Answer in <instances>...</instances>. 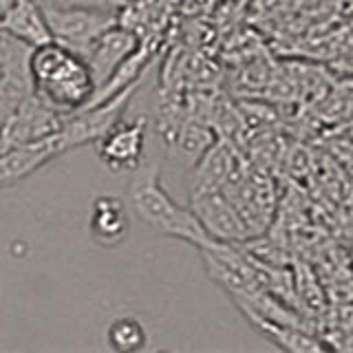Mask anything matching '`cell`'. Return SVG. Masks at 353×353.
Returning a JSON list of instances; mask_svg holds the SVG:
<instances>
[{"label": "cell", "mask_w": 353, "mask_h": 353, "mask_svg": "<svg viewBox=\"0 0 353 353\" xmlns=\"http://www.w3.org/2000/svg\"><path fill=\"white\" fill-rule=\"evenodd\" d=\"M29 75L33 95L62 115L84 108L95 93V77L84 55L71 51L58 40L31 47Z\"/></svg>", "instance_id": "1"}, {"label": "cell", "mask_w": 353, "mask_h": 353, "mask_svg": "<svg viewBox=\"0 0 353 353\" xmlns=\"http://www.w3.org/2000/svg\"><path fill=\"white\" fill-rule=\"evenodd\" d=\"M128 183V203L135 210L137 219L150 230L159 232L163 236L181 239L192 243L194 248H205L214 239L208 234L201 225L199 216L192 210L176 203L174 199L165 192L159 176V163H139L130 172Z\"/></svg>", "instance_id": "2"}, {"label": "cell", "mask_w": 353, "mask_h": 353, "mask_svg": "<svg viewBox=\"0 0 353 353\" xmlns=\"http://www.w3.org/2000/svg\"><path fill=\"white\" fill-rule=\"evenodd\" d=\"M139 84L128 86L126 91L117 93L115 97L106 99V102L84 106L71 115H64L62 126L53 132V139L58 143L60 154L69 152L77 146H86V143H97L110 128L117 126L124 119L126 108L132 95L137 93Z\"/></svg>", "instance_id": "3"}, {"label": "cell", "mask_w": 353, "mask_h": 353, "mask_svg": "<svg viewBox=\"0 0 353 353\" xmlns=\"http://www.w3.org/2000/svg\"><path fill=\"white\" fill-rule=\"evenodd\" d=\"M44 16L49 22L51 38L80 55H86L88 49L99 40V36L119 22L117 9L84 5L44 7Z\"/></svg>", "instance_id": "4"}, {"label": "cell", "mask_w": 353, "mask_h": 353, "mask_svg": "<svg viewBox=\"0 0 353 353\" xmlns=\"http://www.w3.org/2000/svg\"><path fill=\"white\" fill-rule=\"evenodd\" d=\"M62 113L31 93L0 121V150L51 137L62 126Z\"/></svg>", "instance_id": "5"}, {"label": "cell", "mask_w": 353, "mask_h": 353, "mask_svg": "<svg viewBox=\"0 0 353 353\" xmlns=\"http://www.w3.org/2000/svg\"><path fill=\"white\" fill-rule=\"evenodd\" d=\"M29 53V44L20 42L0 27V115L3 117L33 93Z\"/></svg>", "instance_id": "6"}, {"label": "cell", "mask_w": 353, "mask_h": 353, "mask_svg": "<svg viewBox=\"0 0 353 353\" xmlns=\"http://www.w3.org/2000/svg\"><path fill=\"white\" fill-rule=\"evenodd\" d=\"M146 117H137L132 121L121 119L117 126L110 128L97 141L99 159L113 172H132L141 163L143 152H146Z\"/></svg>", "instance_id": "7"}, {"label": "cell", "mask_w": 353, "mask_h": 353, "mask_svg": "<svg viewBox=\"0 0 353 353\" xmlns=\"http://www.w3.org/2000/svg\"><path fill=\"white\" fill-rule=\"evenodd\" d=\"M192 212L199 216L201 225L214 241H239L248 236V228L236 212L234 203L221 194L216 188L194 190Z\"/></svg>", "instance_id": "8"}, {"label": "cell", "mask_w": 353, "mask_h": 353, "mask_svg": "<svg viewBox=\"0 0 353 353\" xmlns=\"http://www.w3.org/2000/svg\"><path fill=\"white\" fill-rule=\"evenodd\" d=\"M58 154L60 150L53 135L40 141L20 143V146L0 150V190H7L11 185L25 181L27 176L36 174L42 165H47Z\"/></svg>", "instance_id": "9"}, {"label": "cell", "mask_w": 353, "mask_h": 353, "mask_svg": "<svg viewBox=\"0 0 353 353\" xmlns=\"http://www.w3.org/2000/svg\"><path fill=\"white\" fill-rule=\"evenodd\" d=\"M88 232L91 239L104 250H115L130 234V212L124 199L115 194L97 196L91 205L88 216Z\"/></svg>", "instance_id": "10"}, {"label": "cell", "mask_w": 353, "mask_h": 353, "mask_svg": "<svg viewBox=\"0 0 353 353\" xmlns=\"http://www.w3.org/2000/svg\"><path fill=\"white\" fill-rule=\"evenodd\" d=\"M137 47H139V42L135 38V33L126 27H121L119 22L115 27H110L106 33H102L99 40L84 55L88 69H91V73L95 77V88L102 82H106L117 66L124 62Z\"/></svg>", "instance_id": "11"}, {"label": "cell", "mask_w": 353, "mask_h": 353, "mask_svg": "<svg viewBox=\"0 0 353 353\" xmlns=\"http://www.w3.org/2000/svg\"><path fill=\"white\" fill-rule=\"evenodd\" d=\"M0 27L29 47H38L42 42L53 40L44 7L38 0H11L0 11Z\"/></svg>", "instance_id": "12"}, {"label": "cell", "mask_w": 353, "mask_h": 353, "mask_svg": "<svg viewBox=\"0 0 353 353\" xmlns=\"http://www.w3.org/2000/svg\"><path fill=\"white\" fill-rule=\"evenodd\" d=\"M106 340H108V345L113 351L137 353L146 347L148 331L141 325V320H137L135 316H121V318H115L113 323L108 325Z\"/></svg>", "instance_id": "13"}, {"label": "cell", "mask_w": 353, "mask_h": 353, "mask_svg": "<svg viewBox=\"0 0 353 353\" xmlns=\"http://www.w3.org/2000/svg\"><path fill=\"white\" fill-rule=\"evenodd\" d=\"M0 121H3V115H0Z\"/></svg>", "instance_id": "14"}]
</instances>
